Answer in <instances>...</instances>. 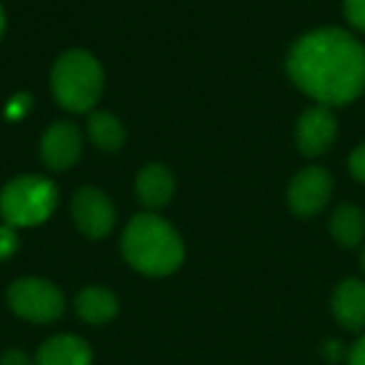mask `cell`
I'll list each match as a JSON object with an SVG mask.
<instances>
[{"label": "cell", "mask_w": 365, "mask_h": 365, "mask_svg": "<svg viewBox=\"0 0 365 365\" xmlns=\"http://www.w3.org/2000/svg\"><path fill=\"white\" fill-rule=\"evenodd\" d=\"M363 270H365V250H363Z\"/></svg>", "instance_id": "cell-24"}, {"label": "cell", "mask_w": 365, "mask_h": 365, "mask_svg": "<svg viewBox=\"0 0 365 365\" xmlns=\"http://www.w3.org/2000/svg\"><path fill=\"white\" fill-rule=\"evenodd\" d=\"M3 26H6V18H3V8H0V36H3Z\"/></svg>", "instance_id": "cell-23"}, {"label": "cell", "mask_w": 365, "mask_h": 365, "mask_svg": "<svg viewBox=\"0 0 365 365\" xmlns=\"http://www.w3.org/2000/svg\"><path fill=\"white\" fill-rule=\"evenodd\" d=\"M73 218L88 238H106L115 223V210L106 193L96 188H83L73 198Z\"/></svg>", "instance_id": "cell-7"}, {"label": "cell", "mask_w": 365, "mask_h": 365, "mask_svg": "<svg viewBox=\"0 0 365 365\" xmlns=\"http://www.w3.org/2000/svg\"><path fill=\"white\" fill-rule=\"evenodd\" d=\"M28 106H31V98L28 96H16L13 98V103L8 106V118H23L26 115V110H28Z\"/></svg>", "instance_id": "cell-21"}, {"label": "cell", "mask_w": 365, "mask_h": 365, "mask_svg": "<svg viewBox=\"0 0 365 365\" xmlns=\"http://www.w3.org/2000/svg\"><path fill=\"white\" fill-rule=\"evenodd\" d=\"M93 350L78 335H56L46 340L36 355V365H91Z\"/></svg>", "instance_id": "cell-11"}, {"label": "cell", "mask_w": 365, "mask_h": 365, "mask_svg": "<svg viewBox=\"0 0 365 365\" xmlns=\"http://www.w3.org/2000/svg\"><path fill=\"white\" fill-rule=\"evenodd\" d=\"M288 73L320 106H345L365 91V48L340 28H320L293 46Z\"/></svg>", "instance_id": "cell-1"}, {"label": "cell", "mask_w": 365, "mask_h": 365, "mask_svg": "<svg viewBox=\"0 0 365 365\" xmlns=\"http://www.w3.org/2000/svg\"><path fill=\"white\" fill-rule=\"evenodd\" d=\"M81 153V133L71 123H56L51 130L43 135L41 155L48 168L53 170H66L78 160Z\"/></svg>", "instance_id": "cell-9"}, {"label": "cell", "mask_w": 365, "mask_h": 365, "mask_svg": "<svg viewBox=\"0 0 365 365\" xmlns=\"http://www.w3.org/2000/svg\"><path fill=\"white\" fill-rule=\"evenodd\" d=\"M338 135V120L328 106H315L305 110L298 120V148L303 155H323Z\"/></svg>", "instance_id": "cell-8"}, {"label": "cell", "mask_w": 365, "mask_h": 365, "mask_svg": "<svg viewBox=\"0 0 365 365\" xmlns=\"http://www.w3.org/2000/svg\"><path fill=\"white\" fill-rule=\"evenodd\" d=\"M330 233L343 248H355L365 238V215L355 205H340L330 218Z\"/></svg>", "instance_id": "cell-14"}, {"label": "cell", "mask_w": 365, "mask_h": 365, "mask_svg": "<svg viewBox=\"0 0 365 365\" xmlns=\"http://www.w3.org/2000/svg\"><path fill=\"white\" fill-rule=\"evenodd\" d=\"M330 193H333L330 173L323 170V168H305L290 182L288 203L295 215L308 218V215H315L318 210L325 208Z\"/></svg>", "instance_id": "cell-6"}, {"label": "cell", "mask_w": 365, "mask_h": 365, "mask_svg": "<svg viewBox=\"0 0 365 365\" xmlns=\"http://www.w3.org/2000/svg\"><path fill=\"white\" fill-rule=\"evenodd\" d=\"M18 250V235L13 225H0V260L11 258Z\"/></svg>", "instance_id": "cell-17"}, {"label": "cell", "mask_w": 365, "mask_h": 365, "mask_svg": "<svg viewBox=\"0 0 365 365\" xmlns=\"http://www.w3.org/2000/svg\"><path fill=\"white\" fill-rule=\"evenodd\" d=\"M53 96L66 110L86 113L98 103L103 91V71L86 51H71L53 68Z\"/></svg>", "instance_id": "cell-3"}, {"label": "cell", "mask_w": 365, "mask_h": 365, "mask_svg": "<svg viewBox=\"0 0 365 365\" xmlns=\"http://www.w3.org/2000/svg\"><path fill=\"white\" fill-rule=\"evenodd\" d=\"M343 11L350 26L365 33V0H345Z\"/></svg>", "instance_id": "cell-16"}, {"label": "cell", "mask_w": 365, "mask_h": 365, "mask_svg": "<svg viewBox=\"0 0 365 365\" xmlns=\"http://www.w3.org/2000/svg\"><path fill=\"white\" fill-rule=\"evenodd\" d=\"M173 175L168 168L163 165H148L140 170V175H138V195H140V200L148 205V208H163V205L170 200L173 195Z\"/></svg>", "instance_id": "cell-12"}, {"label": "cell", "mask_w": 365, "mask_h": 365, "mask_svg": "<svg viewBox=\"0 0 365 365\" xmlns=\"http://www.w3.org/2000/svg\"><path fill=\"white\" fill-rule=\"evenodd\" d=\"M8 303L13 313L31 323H53L66 310V298L53 283L41 278H23L11 285Z\"/></svg>", "instance_id": "cell-5"}, {"label": "cell", "mask_w": 365, "mask_h": 365, "mask_svg": "<svg viewBox=\"0 0 365 365\" xmlns=\"http://www.w3.org/2000/svg\"><path fill=\"white\" fill-rule=\"evenodd\" d=\"M323 355L330 360V363H338V360L348 358V350H345L343 343H338V340H330V343H325Z\"/></svg>", "instance_id": "cell-19"}, {"label": "cell", "mask_w": 365, "mask_h": 365, "mask_svg": "<svg viewBox=\"0 0 365 365\" xmlns=\"http://www.w3.org/2000/svg\"><path fill=\"white\" fill-rule=\"evenodd\" d=\"M348 365H365V335H360L348 350Z\"/></svg>", "instance_id": "cell-20"}, {"label": "cell", "mask_w": 365, "mask_h": 365, "mask_svg": "<svg viewBox=\"0 0 365 365\" xmlns=\"http://www.w3.org/2000/svg\"><path fill=\"white\" fill-rule=\"evenodd\" d=\"M0 365H31V358H28L23 350L13 348V350H6L3 358H0Z\"/></svg>", "instance_id": "cell-22"}, {"label": "cell", "mask_w": 365, "mask_h": 365, "mask_svg": "<svg viewBox=\"0 0 365 365\" xmlns=\"http://www.w3.org/2000/svg\"><path fill=\"white\" fill-rule=\"evenodd\" d=\"M123 255L145 275H168L182 263L178 233L155 215H138L123 233Z\"/></svg>", "instance_id": "cell-2"}, {"label": "cell", "mask_w": 365, "mask_h": 365, "mask_svg": "<svg viewBox=\"0 0 365 365\" xmlns=\"http://www.w3.org/2000/svg\"><path fill=\"white\" fill-rule=\"evenodd\" d=\"M58 203V188L51 180L38 175H23L11 180L0 193V213L6 225L31 228L51 218Z\"/></svg>", "instance_id": "cell-4"}, {"label": "cell", "mask_w": 365, "mask_h": 365, "mask_svg": "<svg viewBox=\"0 0 365 365\" xmlns=\"http://www.w3.org/2000/svg\"><path fill=\"white\" fill-rule=\"evenodd\" d=\"M76 310L86 323L101 325V323H108V320L115 318L118 298L108 288L93 285V288H86L76 298Z\"/></svg>", "instance_id": "cell-13"}, {"label": "cell", "mask_w": 365, "mask_h": 365, "mask_svg": "<svg viewBox=\"0 0 365 365\" xmlns=\"http://www.w3.org/2000/svg\"><path fill=\"white\" fill-rule=\"evenodd\" d=\"M348 165H350V173H353L355 180L365 182V143L360 148H355L353 155H350V160H348Z\"/></svg>", "instance_id": "cell-18"}, {"label": "cell", "mask_w": 365, "mask_h": 365, "mask_svg": "<svg viewBox=\"0 0 365 365\" xmlns=\"http://www.w3.org/2000/svg\"><path fill=\"white\" fill-rule=\"evenodd\" d=\"M333 315L345 330L365 328V283L358 278H348L335 288L333 300H330Z\"/></svg>", "instance_id": "cell-10"}, {"label": "cell", "mask_w": 365, "mask_h": 365, "mask_svg": "<svg viewBox=\"0 0 365 365\" xmlns=\"http://www.w3.org/2000/svg\"><path fill=\"white\" fill-rule=\"evenodd\" d=\"M88 133H91V140L103 150H118L125 140L123 125L110 113H93L88 118Z\"/></svg>", "instance_id": "cell-15"}]
</instances>
